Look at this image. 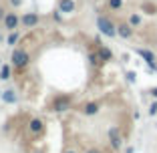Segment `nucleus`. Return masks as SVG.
Returning a JSON list of instances; mask_svg holds the SVG:
<instances>
[{"mask_svg":"<svg viewBox=\"0 0 157 153\" xmlns=\"http://www.w3.org/2000/svg\"><path fill=\"white\" fill-rule=\"evenodd\" d=\"M97 28L105 34V36H115L117 34V26L107 18V16H99L97 18Z\"/></svg>","mask_w":157,"mask_h":153,"instance_id":"obj_1","label":"nucleus"},{"mask_svg":"<svg viewBox=\"0 0 157 153\" xmlns=\"http://www.w3.org/2000/svg\"><path fill=\"white\" fill-rule=\"evenodd\" d=\"M10 60H12V65L14 67H26L28 65V60H30V56H28L26 51H22V48H14L12 51V56H10Z\"/></svg>","mask_w":157,"mask_h":153,"instance_id":"obj_2","label":"nucleus"},{"mask_svg":"<svg viewBox=\"0 0 157 153\" xmlns=\"http://www.w3.org/2000/svg\"><path fill=\"white\" fill-rule=\"evenodd\" d=\"M20 24V18H18V14L16 12H6L4 16V26L8 28V30H16Z\"/></svg>","mask_w":157,"mask_h":153,"instance_id":"obj_3","label":"nucleus"},{"mask_svg":"<svg viewBox=\"0 0 157 153\" xmlns=\"http://www.w3.org/2000/svg\"><path fill=\"white\" fill-rule=\"evenodd\" d=\"M38 20H40V18H38L36 12H26L22 18H20V22H22L24 28H33V26H36V24H38Z\"/></svg>","mask_w":157,"mask_h":153,"instance_id":"obj_4","label":"nucleus"},{"mask_svg":"<svg viewBox=\"0 0 157 153\" xmlns=\"http://www.w3.org/2000/svg\"><path fill=\"white\" fill-rule=\"evenodd\" d=\"M137 55L141 56V59H143L145 63H147V65L151 67V69L155 67V55H153L151 51H147V48H137Z\"/></svg>","mask_w":157,"mask_h":153,"instance_id":"obj_5","label":"nucleus"},{"mask_svg":"<svg viewBox=\"0 0 157 153\" xmlns=\"http://www.w3.org/2000/svg\"><path fill=\"white\" fill-rule=\"evenodd\" d=\"M75 8H77V4H75V0H59V10L60 12H75Z\"/></svg>","mask_w":157,"mask_h":153,"instance_id":"obj_6","label":"nucleus"},{"mask_svg":"<svg viewBox=\"0 0 157 153\" xmlns=\"http://www.w3.org/2000/svg\"><path fill=\"white\" fill-rule=\"evenodd\" d=\"M109 139H111V143H113V147H121V133H119V129L117 127H111L109 129Z\"/></svg>","mask_w":157,"mask_h":153,"instance_id":"obj_7","label":"nucleus"},{"mask_svg":"<svg viewBox=\"0 0 157 153\" xmlns=\"http://www.w3.org/2000/svg\"><path fill=\"white\" fill-rule=\"evenodd\" d=\"M117 34H119L121 38H129L131 34H133V28H131V24H119V26H117Z\"/></svg>","mask_w":157,"mask_h":153,"instance_id":"obj_8","label":"nucleus"},{"mask_svg":"<svg viewBox=\"0 0 157 153\" xmlns=\"http://www.w3.org/2000/svg\"><path fill=\"white\" fill-rule=\"evenodd\" d=\"M99 56H101V60H111L113 52H111V48H107V47H99Z\"/></svg>","mask_w":157,"mask_h":153,"instance_id":"obj_9","label":"nucleus"},{"mask_svg":"<svg viewBox=\"0 0 157 153\" xmlns=\"http://www.w3.org/2000/svg\"><path fill=\"white\" fill-rule=\"evenodd\" d=\"M2 101L4 103H16V93H14L12 89L4 91V93H2Z\"/></svg>","mask_w":157,"mask_h":153,"instance_id":"obj_10","label":"nucleus"},{"mask_svg":"<svg viewBox=\"0 0 157 153\" xmlns=\"http://www.w3.org/2000/svg\"><path fill=\"white\" fill-rule=\"evenodd\" d=\"M30 131H33V133H40L42 131V121L40 119H33L30 121Z\"/></svg>","mask_w":157,"mask_h":153,"instance_id":"obj_11","label":"nucleus"},{"mask_svg":"<svg viewBox=\"0 0 157 153\" xmlns=\"http://www.w3.org/2000/svg\"><path fill=\"white\" fill-rule=\"evenodd\" d=\"M6 42H8L10 47H14V44L18 42V33H16V30H10V34H8V38H6Z\"/></svg>","mask_w":157,"mask_h":153,"instance_id":"obj_12","label":"nucleus"},{"mask_svg":"<svg viewBox=\"0 0 157 153\" xmlns=\"http://www.w3.org/2000/svg\"><path fill=\"white\" fill-rule=\"evenodd\" d=\"M97 111H99V105H97V103H89V105L85 107V113H87V115H95Z\"/></svg>","mask_w":157,"mask_h":153,"instance_id":"obj_13","label":"nucleus"},{"mask_svg":"<svg viewBox=\"0 0 157 153\" xmlns=\"http://www.w3.org/2000/svg\"><path fill=\"white\" fill-rule=\"evenodd\" d=\"M67 107H69V101H67V99H59V101L55 103V109H56V111H65Z\"/></svg>","mask_w":157,"mask_h":153,"instance_id":"obj_14","label":"nucleus"},{"mask_svg":"<svg viewBox=\"0 0 157 153\" xmlns=\"http://www.w3.org/2000/svg\"><path fill=\"white\" fill-rule=\"evenodd\" d=\"M0 79H2V81L10 79V67H2V69H0Z\"/></svg>","mask_w":157,"mask_h":153,"instance_id":"obj_15","label":"nucleus"},{"mask_svg":"<svg viewBox=\"0 0 157 153\" xmlns=\"http://www.w3.org/2000/svg\"><path fill=\"white\" fill-rule=\"evenodd\" d=\"M129 24L131 26H139V24H141V16H139V14H131L129 16Z\"/></svg>","mask_w":157,"mask_h":153,"instance_id":"obj_16","label":"nucleus"},{"mask_svg":"<svg viewBox=\"0 0 157 153\" xmlns=\"http://www.w3.org/2000/svg\"><path fill=\"white\" fill-rule=\"evenodd\" d=\"M109 6H111L113 10H119L121 6H123V0H109Z\"/></svg>","mask_w":157,"mask_h":153,"instance_id":"obj_17","label":"nucleus"},{"mask_svg":"<svg viewBox=\"0 0 157 153\" xmlns=\"http://www.w3.org/2000/svg\"><path fill=\"white\" fill-rule=\"evenodd\" d=\"M127 79H129V83H135V73H133V71L127 73Z\"/></svg>","mask_w":157,"mask_h":153,"instance_id":"obj_18","label":"nucleus"},{"mask_svg":"<svg viewBox=\"0 0 157 153\" xmlns=\"http://www.w3.org/2000/svg\"><path fill=\"white\" fill-rule=\"evenodd\" d=\"M10 4H12V6H14V8H18V6H20V4H22V0H10Z\"/></svg>","mask_w":157,"mask_h":153,"instance_id":"obj_19","label":"nucleus"},{"mask_svg":"<svg viewBox=\"0 0 157 153\" xmlns=\"http://www.w3.org/2000/svg\"><path fill=\"white\" fill-rule=\"evenodd\" d=\"M4 16H6V10H4V8H0V18L4 20Z\"/></svg>","mask_w":157,"mask_h":153,"instance_id":"obj_20","label":"nucleus"},{"mask_svg":"<svg viewBox=\"0 0 157 153\" xmlns=\"http://www.w3.org/2000/svg\"><path fill=\"white\" fill-rule=\"evenodd\" d=\"M155 113H157V105H153L151 107V115H155Z\"/></svg>","mask_w":157,"mask_h":153,"instance_id":"obj_21","label":"nucleus"},{"mask_svg":"<svg viewBox=\"0 0 157 153\" xmlns=\"http://www.w3.org/2000/svg\"><path fill=\"white\" fill-rule=\"evenodd\" d=\"M151 93H153V95H155V97H157V89H153V91H151Z\"/></svg>","mask_w":157,"mask_h":153,"instance_id":"obj_22","label":"nucleus"},{"mask_svg":"<svg viewBox=\"0 0 157 153\" xmlns=\"http://www.w3.org/2000/svg\"><path fill=\"white\" fill-rule=\"evenodd\" d=\"M89 153H99V151H89Z\"/></svg>","mask_w":157,"mask_h":153,"instance_id":"obj_23","label":"nucleus"},{"mask_svg":"<svg viewBox=\"0 0 157 153\" xmlns=\"http://www.w3.org/2000/svg\"><path fill=\"white\" fill-rule=\"evenodd\" d=\"M69 153H73V151H69Z\"/></svg>","mask_w":157,"mask_h":153,"instance_id":"obj_24","label":"nucleus"}]
</instances>
